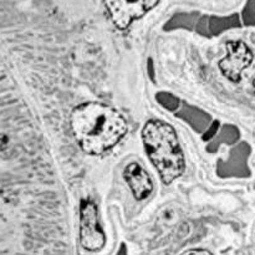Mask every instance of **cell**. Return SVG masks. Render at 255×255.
Listing matches in <instances>:
<instances>
[{"mask_svg":"<svg viewBox=\"0 0 255 255\" xmlns=\"http://www.w3.org/2000/svg\"><path fill=\"white\" fill-rule=\"evenodd\" d=\"M70 126L82 151L91 156L114 148L128 131L126 119L114 107L100 102H85L75 107Z\"/></svg>","mask_w":255,"mask_h":255,"instance_id":"1","label":"cell"},{"mask_svg":"<svg viewBox=\"0 0 255 255\" xmlns=\"http://www.w3.org/2000/svg\"><path fill=\"white\" fill-rule=\"evenodd\" d=\"M142 142L163 184L169 186L184 173V154L173 126L161 120H149L142 128Z\"/></svg>","mask_w":255,"mask_h":255,"instance_id":"2","label":"cell"},{"mask_svg":"<svg viewBox=\"0 0 255 255\" xmlns=\"http://www.w3.org/2000/svg\"><path fill=\"white\" fill-rule=\"evenodd\" d=\"M79 237L85 251L97 252L106 244V236L99 222L97 206L91 199H82L80 203Z\"/></svg>","mask_w":255,"mask_h":255,"instance_id":"3","label":"cell"},{"mask_svg":"<svg viewBox=\"0 0 255 255\" xmlns=\"http://www.w3.org/2000/svg\"><path fill=\"white\" fill-rule=\"evenodd\" d=\"M104 2L115 26L126 30L154 9L159 0H104Z\"/></svg>","mask_w":255,"mask_h":255,"instance_id":"4","label":"cell"},{"mask_svg":"<svg viewBox=\"0 0 255 255\" xmlns=\"http://www.w3.org/2000/svg\"><path fill=\"white\" fill-rule=\"evenodd\" d=\"M226 47L227 55L219 61V69L229 81L239 82L244 70L248 69L253 62L254 54L242 40H231L227 42Z\"/></svg>","mask_w":255,"mask_h":255,"instance_id":"5","label":"cell"},{"mask_svg":"<svg viewBox=\"0 0 255 255\" xmlns=\"http://www.w3.org/2000/svg\"><path fill=\"white\" fill-rule=\"evenodd\" d=\"M124 178L137 201L148 198L153 192V182L148 172L136 162L127 164L124 171Z\"/></svg>","mask_w":255,"mask_h":255,"instance_id":"6","label":"cell"},{"mask_svg":"<svg viewBox=\"0 0 255 255\" xmlns=\"http://www.w3.org/2000/svg\"><path fill=\"white\" fill-rule=\"evenodd\" d=\"M181 255H213L211 252L206 251V249H191V251H187Z\"/></svg>","mask_w":255,"mask_h":255,"instance_id":"7","label":"cell"},{"mask_svg":"<svg viewBox=\"0 0 255 255\" xmlns=\"http://www.w3.org/2000/svg\"><path fill=\"white\" fill-rule=\"evenodd\" d=\"M253 87H254V92H255V79H254V81H253Z\"/></svg>","mask_w":255,"mask_h":255,"instance_id":"8","label":"cell"}]
</instances>
